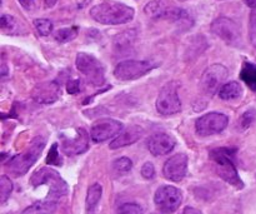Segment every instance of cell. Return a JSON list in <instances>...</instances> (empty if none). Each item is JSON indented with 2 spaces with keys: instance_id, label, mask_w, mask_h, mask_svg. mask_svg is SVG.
<instances>
[{
  "instance_id": "cell-2",
  "label": "cell",
  "mask_w": 256,
  "mask_h": 214,
  "mask_svg": "<svg viewBox=\"0 0 256 214\" xmlns=\"http://www.w3.org/2000/svg\"><path fill=\"white\" fill-rule=\"evenodd\" d=\"M209 155L210 159L214 162L216 173L225 180V182H228L229 184L234 185V187L236 188L244 187L242 178L238 174L236 167H235L234 149H229V148H218V149H212Z\"/></svg>"
},
{
  "instance_id": "cell-29",
  "label": "cell",
  "mask_w": 256,
  "mask_h": 214,
  "mask_svg": "<svg viewBox=\"0 0 256 214\" xmlns=\"http://www.w3.org/2000/svg\"><path fill=\"white\" fill-rule=\"evenodd\" d=\"M46 163L50 165H62V160L60 158L59 152H58V144H52V149H50L49 154H48L46 158Z\"/></svg>"
},
{
  "instance_id": "cell-3",
  "label": "cell",
  "mask_w": 256,
  "mask_h": 214,
  "mask_svg": "<svg viewBox=\"0 0 256 214\" xmlns=\"http://www.w3.org/2000/svg\"><path fill=\"white\" fill-rule=\"evenodd\" d=\"M44 147V138L36 137L35 139L32 140V143H30V145L28 147V149L25 150L24 153L15 155L14 158H12V159L9 160V163L6 164V168L15 175V177L24 175L25 173H28V170L32 167V164L36 162L38 158L42 155Z\"/></svg>"
},
{
  "instance_id": "cell-11",
  "label": "cell",
  "mask_w": 256,
  "mask_h": 214,
  "mask_svg": "<svg viewBox=\"0 0 256 214\" xmlns=\"http://www.w3.org/2000/svg\"><path fill=\"white\" fill-rule=\"evenodd\" d=\"M212 30L216 37H219L229 45H236L242 39V32H240L239 25L229 18H218L216 20L212 22Z\"/></svg>"
},
{
  "instance_id": "cell-26",
  "label": "cell",
  "mask_w": 256,
  "mask_h": 214,
  "mask_svg": "<svg viewBox=\"0 0 256 214\" xmlns=\"http://www.w3.org/2000/svg\"><path fill=\"white\" fill-rule=\"evenodd\" d=\"M34 27L42 37H48L52 32V23L48 19H35Z\"/></svg>"
},
{
  "instance_id": "cell-21",
  "label": "cell",
  "mask_w": 256,
  "mask_h": 214,
  "mask_svg": "<svg viewBox=\"0 0 256 214\" xmlns=\"http://www.w3.org/2000/svg\"><path fill=\"white\" fill-rule=\"evenodd\" d=\"M240 78L242 82L246 83L248 87L256 90V64L254 63H245L240 72Z\"/></svg>"
},
{
  "instance_id": "cell-37",
  "label": "cell",
  "mask_w": 256,
  "mask_h": 214,
  "mask_svg": "<svg viewBox=\"0 0 256 214\" xmlns=\"http://www.w3.org/2000/svg\"><path fill=\"white\" fill-rule=\"evenodd\" d=\"M56 2L58 0H45V5H46V8H52L56 4Z\"/></svg>"
},
{
  "instance_id": "cell-4",
  "label": "cell",
  "mask_w": 256,
  "mask_h": 214,
  "mask_svg": "<svg viewBox=\"0 0 256 214\" xmlns=\"http://www.w3.org/2000/svg\"><path fill=\"white\" fill-rule=\"evenodd\" d=\"M30 183L34 188L46 184L50 189L49 195L52 198L62 197L69 192V187L65 180L60 177L56 170L52 169V168H42V169L36 170L30 178Z\"/></svg>"
},
{
  "instance_id": "cell-38",
  "label": "cell",
  "mask_w": 256,
  "mask_h": 214,
  "mask_svg": "<svg viewBox=\"0 0 256 214\" xmlns=\"http://www.w3.org/2000/svg\"><path fill=\"white\" fill-rule=\"evenodd\" d=\"M248 115H249V114H248V112H246V113H245V114H244V117L246 118ZM245 118H242V123L245 122ZM252 119H248L246 123H245V124H244V127H248V125H250V124H252Z\"/></svg>"
},
{
  "instance_id": "cell-18",
  "label": "cell",
  "mask_w": 256,
  "mask_h": 214,
  "mask_svg": "<svg viewBox=\"0 0 256 214\" xmlns=\"http://www.w3.org/2000/svg\"><path fill=\"white\" fill-rule=\"evenodd\" d=\"M102 194V185L95 183L92 187H89L86 194V202H85V207H86L88 214H92L95 210V208L98 207L100 202V198Z\"/></svg>"
},
{
  "instance_id": "cell-13",
  "label": "cell",
  "mask_w": 256,
  "mask_h": 214,
  "mask_svg": "<svg viewBox=\"0 0 256 214\" xmlns=\"http://www.w3.org/2000/svg\"><path fill=\"white\" fill-rule=\"evenodd\" d=\"M62 152L68 155H78L84 153L89 148V135L86 130L78 128L75 130V135L72 137L62 134Z\"/></svg>"
},
{
  "instance_id": "cell-20",
  "label": "cell",
  "mask_w": 256,
  "mask_h": 214,
  "mask_svg": "<svg viewBox=\"0 0 256 214\" xmlns=\"http://www.w3.org/2000/svg\"><path fill=\"white\" fill-rule=\"evenodd\" d=\"M242 88L238 82L226 83L219 90V97L224 100H234L242 97Z\"/></svg>"
},
{
  "instance_id": "cell-32",
  "label": "cell",
  "mask_w": 256,
  "mask_h": 214,
  "mask_svg": "<svg viewBox=\"0 0 256 214\" xmlns=\"http://www.w3.org/2000/svg\"><path fill=\"white\" fill-rule=\"evenodd\" d=\"M142 177L146 178V179H152V178L155 177V168H154V165H152V163L148 162L142 165Z\"/></svg>"
},
{
  "instance_id": "cell-16",
  "label": "cell",
  "mask_w": 256,
  "mask_h": 214,
  "mask_svg": "<svg viewBox=\"0 0 256 214\" xmlns=\"http://www.w3.org/2000/svg\"><path fill=\"white\" fill-rule=\"evenodd\" d=\"M60 95V88L56 83H44V84L38 85L32 92V97L36 102L42 104H52L55 100H58Z\"/></svg>"
},
{
  "instance_id": "cell-30",
  "label": "cell",
  "mask_w": 256,
  "mask_h": 214,
  "mask_svg": "<svg viewBox=\"0 0 256 214\" xmlns=\"http://www.w3.org/2000/svg\"><path fill=\"white\" fill-rule=\"evenodd\" d=\"M118 214H142V208L135 203H125L119 208Z\"/></svg>"
},
{
  "instance_id": "cell-28",
  "label": "cell",
  "mask_w": 256,
  "mask_h": 214,
  "mask_svg": "<svg viewBox=\"0 0 256 214\" xmlns=\"http://www.w3.org/2000/svg\"><path fill=\"white\" fill-rule=\"evenodd\" d=\"M18 28V23L12 15H2V29L8 34H12Z\"/></svg>"
},
{
  "instance_id": "cell-17",
  "label": "cell",
  "mask_w": 256,
  "mask_h": 214,
  "mask_svg": "<svg viewBox=\"0 0 256 214\" xmlns=\"http://www.w3.org/2000/svg\"><path fill=\"white\" fill-rule=\"evenodd\" d=\"M142 128L138 127V125H132V127L126 128L122 130L112 143H110V148L112 149H118V148L126 147V145L134 144L135 142L142 138Z\"/></svg>"
},
{
  "instance_id": "cell-15",
  "label": "cell",
  "mask_w": 256,
  "mask_h": 214,
  "mask_svg": "<svg viewBox=\"0 0 256 214\" xmlns=\"http://www.w3.org/2000/svg\"><path fill=\"white\" fill-rule=\"evenodd\" d=\"M175 147V139L166 133H155L148 140V149L152 155L159 157L172 152Z\"/></svg>"
},
{
  "instance_id": "cell-14",
  "label": "cell",
  "mask_w": 256,
  "mask_h": 214,
  "mask_svg": "<svg viewBox=\"0 0 256 214\" xmlns=\"http://www.w3.org/2000/svg\"><path fill=\"white\" fill-rule=\"evenodd\" d=\"M164 177L172 182H180L188 173V157L182 153L172 155L164 164Z\"/></svg>"
},
{
  "instance_id": "cell-36",
  "label": "cell",
  "mask_w": 256,
  "mask_h": 214,
  "mask_svg": "<svg viewBox=\"0 0 256 214\" xmlns=\"http://www.w3.org/2000/svg\"><path fill=\"white\" fill-rule=\"evenodd\" d=\"M244 3L252 9H256V0H244Z\"/></svg>"
},
{
  "instance_id": "cell-5",
  "label": "cell",
  "mask_w": 256,
  "mask_h": 214,
  "mask_svg": "<svg viewBox=\"0 0 256 214\" xmlns=\"http://www.w3.org/2000/svg\"><path fill=\"white\" fill-rule=\"evenodd\" d=\"M154 67L152 63L145 60H125L115 67L114 77L122 82H129L144 77Z\"/></svg>"
},
{
  "instance_id": "cell-25",
  "label": "cell",
  "mask_w": 256,
  "mask_h": 214,
  "mask_svg": "<svg viewBox=\"0 0 256 214\" xmlns=\"http://www.w3.org/2000/svg\"><path fill=\"white\" fill-rule=\"evenodd\" d=\"M112 168H114L115 172H118L119 174H126V173H129L130 170H132V163L129 158L122 157L112 163Z\"/></svg>"
},
{
  "instance_id": "cell-1",
  "label": "cell",
  "mask_w": 256,
  "mask_h": 214,
  "mask_svg": "<svg viewBox=\"0 0 256 214\" xmlns=\"http://www.w3.org/2000/svg\"><path fill=\"white\" fill-rule=\"evenodd\" d=\"M134 14L132 8L116 2H102L90 9V17L105 25L125 24L134 18Z\"/></svg>"
},
{
  "instance_id": "cell-7",
  "label": "cell",
  "mask_w": 256,
  "mask_h": 214,
  "mask_svg": "<svg viewBox=\"0 0 256 214\" xmlns=\"http://www.w3.org/2000/svg\"><path fill=\"white\" fill-rule=\"evenodd\" d=\"M228 75H229V72L224 65L214 64L209 67L202 73V79H200V87H202V92L208 95L219 93Z\"/></svg>"
},
{
  "instance_id": "cell-31",
  "label": "cell",
  "mask_w": 256,
  "mask_h": 214,
  "mask_svg": "<svg viewBox=\"0 0 256 214\" xmlns=\"http://www.w3.org/2000/svg\"><path fill=\"white\" fill-rule=\"evenodd\" d=\"M249 37L252 44L256 48V9L252 10L250 15V24H249Z\"/></svg>"
},
{
  "instance_id": "cell-12",
  "label": "cell",
  "mask_w": 256,
  "mask_h": 214,
  "mask_svg": "<svg viewBox=\"0 0 256 214\" xmlns=\"http://www.w3.org/2000/svg\"><path fill=\"white\" fill-rule=\"evenodd\" d=\"M122 130V123L114 119H102L92 125L90 130V138L94 143H102L120 134Z\"/></svg>"
},
{
  "instance_id": "cell-6",
  "label": "cell",
  "mask_w": 256,
  "mask_h": 214,
  "mask_svg": "<svg viewBox=\"0 0 256 214\" xmlns=\"http://www.w3.org/2000/svg\"><path fill=\"white\" fill-rule=\"evenodd\" d=\"M76 68L94 85H102L104 83V65L92 55L79 53L76 55Z\"/></svg>"
},
{
  "instance_id": "cell-27",
  "label": "cell",
  "mask_w": 256,
  "mask_h": 214,
  "mask_svg": "<svg viewBox=\"0 0 256 214\" xmlns=\"http://www.w3.org/2000/svg\"><path fill=\"white\" fill-rule=\"evenodd\" d=\"M12 190V184L6 175H2L0 178V194H2V203H5L10 197Z\"/></svg>"
},
{
  "instance_id": "cell-35",
  "label": "cell",
  "mask_w": 256,
  "mask_h": 214,
  "mask_svg": "<svg viewBox=\"0 0 256 214\" xmlns=\"http://www.w3.org/2000/svg\"><path fill=\"white\" fill-rule=\"evenodd\" d=\"M182 214H202V212L198 209H195V208H192V207H186L184 209V212H182Z\"/></svg>"
},
{
  "instance_id": "cell-22",
  "label": "cell",
  "mask_w": 256,
  "mask_h": 214,
  "mask_svg": "<svg viewBox=\"0 0 256 214\" xmlns=\"http://www.w3.org/2000/svg\"><path fill=\"white\" fill-rule=\"evenodd\" d=\"M168 7L162 2H150L145 7V13L152 18H165Z\"/></svg>"
},
{
  "instance_id": "cell-23",
  "label": "cell",
  "mask_w": 256,
  "mask_h": 214,
  "mask_svg": "<svg viewBox=\"0 0 256 214\" xmlns=\"http://www.w3.org/2000/svg\"><path fill=\"white\" fill-rule=\"evenodd\" d=\"M135 38V32H124L122 34L118 35L114 40V45L119 50H122L124 48H129L132 44Z\"/></svg>"
},
{
  "instance_id": "cell-39",
  "label": "cell",
  "mask_w": 256,
  "mask_h": 214,
  "mask_svg": "<svg viewBox=\"0 0 256 214\" xmlns=\"http://www.w3.org/2000/svg\"><path fill=\"white\" fill-rule=\"evenodd\" d=\"M180 2H185V0H180Z\"/></svg>"
},
{
  "instance_id": "cell-9",
  "label": "cell",
  "mask_w": 256,
  "mask_h": 214,
  "mask_svg": "<svg viewBox=\"0 0 256 214\" xmlns=\"http://www.w3.org/2000/svg\"><path fill=\"white\" fill-rule=\"evenodd\" d=\"M182 200V192L172 185H162L156 190L154 202L158 209L162 213H174L180 207Z\"/></svg>"
},
{
  "instance_id": "cell-19",
  "label": "cell",
  "mask_w": 256,
  "mask_h": 214,
  "mask_svg": "<svg viewBox=\"0 0 256 214\" xmlns=\"http://www.w3.org/2000/svg\"><path fill=\"white\" fill-rule=\"evenodd\" d=\"M56 203L54 200H42L28 207L22 214H54Z\"/></svg>"
},
{
  "instance_id": "cell-8",
  "label": "cell",
  "mask_w": 256,
  "mask_h": 214,
  "mask_svg": "<svg viewBox=\"0 0 256 214\" xmlns=\"http://www.w3.org/2000/svg\"><path fill=\"white\" fill-rule=\"evenodd\" d=\"M156 109L160 114L165 115V117H169V115L176 114L180 112L182 102H180L174 83H168L160 90L159 97L156 99Z\"/></svg>"
},
{
  "instance_id": "cell-34",
  "label": "cell",
  "mask_w": 256,
  "mask_h": 214,
  "mask_svg": "<svg viewBox=\"0 0 256 214\" xmlns=\"http://www.w3.org/2000/svg\"><path fill=\"white\" fill-rule=\"evenodd\" d=\"M24 9L32 10L35 7V0H18Z\"/></svg>"
},
{
  "instance_id": "cell-24",
  "label": "cell",
  "mask_w": 256,
  "mask_h": 214,
  "mask_svg": "<svg viewBox=\"0 0 256 214\" xmlns=\"http://www.w3.org/2000/svg\"><path fill=\"white\" fill-rule=\"evenodd\" d=\"M78 35V28L72 27V28H64V29H60L55 33V39L59 43H68L70 40L74 39Z\"/></svg>"
},
{
  "instance_id": "cell-33",
  "label": "cell",
  "mask_w": 256,
  "mask_h": 214,
  "mask_svg": "<svg viewBox=\"0 0 256 214\" xmlns=\"http://www.w3.org/2000/svg\"><path fill=\"white\" fill-rule=\"evenodd\" d=\"M66 90L69 94H76L80 90V82L79 80H72V82H68Z\"/></svg>"
},
{
  "instance_id": "cell-10",
  "label": "cell",
  "mask_w": 256,
  "mask_h": 214,
  "mask_svg": "<svg viewBox=\"0 0 256 214\" xmlns=\"http://www.w3.org/2000/svg\"><path fill=\"white\" fill-rule=\"evenodd\" d=\"M229 118L222 113L212 112L202 115L196 120V133L202 137H209V135L222 133L228 127Z\"/></svg>"
}]
</instances>
